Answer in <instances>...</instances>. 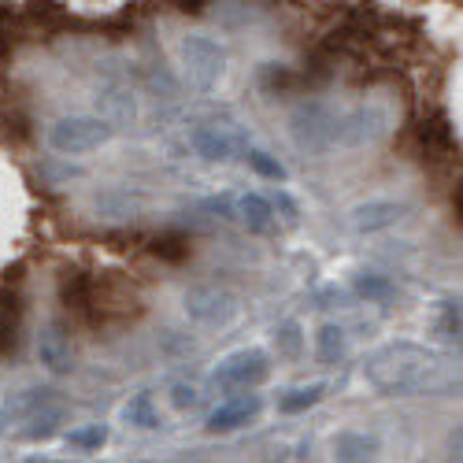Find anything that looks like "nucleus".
I'll return each instance as SVG.
<instances>
[{
    "instance_id": "f257e3e1",
    "label": "nucleus",
    "mask_w": 463,
    "mask_h": 463,
    "mask_svg": "<svg viewBox=\"0 0 463 463\" xmlns=\"http://www.w3.org/2000/svg\"><path fill=\"white\" fill-rule=\"evenodd\" d=\"M367 382L390 397H422V393H449L459 385V364L438 349L415 341H390L367 360Z\"/></svg>"
},
{
    "instance_id": "f03ea898",
    "label": "nucleus",
    "mask_w": 463,
    "mask_h": 463,
    "mask_svg": "<svg viewBox=\"0 0 463 463\" xmlns=\"http://www.w3.org/2000/svg\"><path fill=\"white\" fill-rule=\"evenodd\" d=\"M178 52H182V67H185L189 86L201 90V93H212L226 74V49L215 42V37L189 33V37H182Z\"/></svg>"
},
{
    "instance_id": "7ed1b4c3",
    "label": "nucleus",
    "mask_w": 463,
    "mask_h": 463,
    "mask_svg": "<svg viewBox=\"0 0 463 463\" xmlns=\"http://www.w3.org/2000/svg\"><path fill=\"white\" fill-rule=\"evenodd\" d=\"M111 127L97 115H67V119L52 123L49 130V145L60 152V156H86V152L100 148L111 141Z\"/></svg>"
},
{
    "instance_id": "20e7f679",
    "label": "nucleus",
    "mask_w": 463,
    "mask_h": 463,
    "mask_svg": "<svg viewBox=\"0 0 463 463\" xmlns=\"http://www.w3.org/2000/svg\"><path fill=\"white\" fill-rule=\"evenodd\" d=\"M334 127H337V115L323 100H304L289 115L293 145L304 152H326L334 145Z\"/></svg>"
},
{
    "instance_id": "39448f33",
    "label": "nucleus",
    "mask_w": 463,
    "mask_h": 463,
    "mask_svg": "<svg viewBox=\"0 0 463 463\" xmlns=\"http://www.w3.org/2000/svg\"><path fill=\"white\" fill-rule=\"evenodd\" d=\"M390 134V111L382 104H360L349 115H341L337 127H334V141L345 148H364L374 145Z\"/></svg>"
},
{
    "instance_id": "423d86ee",
    "label": "nucleus",
    "mask_w": 463,
    "mask_h": 463,
    "mask_svg": "<svg viewBox=\"0 0 463 463\" xmlns=\"http://www.w3.org/2000/svg\"><path fill=\"white\" fill-rule=\"evenodd\" d=\"M141 312V297L134 289V282L119 271H104L100 279H93V316H108V319H127Z\"/></svg>"
},
{
    "instance_id": "0eeeda50",
    "label": "nucleus",
    "mask_w": 463,
    "mask_h": 463,
    "mask_svg": "<svg viewBox=\"0 0 463 463\" xmlns=\"http://www.w3.org/2000/svg\"><path fill=\"white\" fill-rule=\"evenodd\" d=\"M271 374V364H267V353L260 349H241L234 356H226L215 371H212V382L222 385V390H256V385L267 382Z\"/></svg>"
},
{
    "instance_id": "6e6552de",
    "label": "nucleus",
    "mask_w": 463,
    "mask_h": 463,
    "mask_svg": "<svg viewBox=\"0 0 463 463\" xmlns=\"http://www.w3.org/2000/svg\"><path fill=\"white\" fill-rule=\"evenodd\" d=\"M234 312H238L234 297H230L226 289H219V286H193V289H185V316L204 323V326H222V323L234 319Z\"/></svg>"
},
{
    "instance_id": "1a4fd4ad",
    "label": "nucleus",
    "mask_w": 463,
    "mask_h": 463,
    "mask_svg": "<svg viewBox=\"0 0 463 463\" xmlns=\"http://www.w3.org/2000/svg\"><path fill=\"white\" fill-rule=\"evenodd\" d=\"M37 360H42L52 374H67L74 367V341L63 323H45L37 334Z\"/></svg>"
},
{
    "instance_id": "9d476101",
    "label": "nucleus",
    "mask_w": 463,
    "mask_h": 463,
    "mask_svg": "<svg viewBox=\"0 0 463 463\" xmlns=\"http://www.w3.org/2000/svg\"><path fill=\"white\" fill-rule=\"evenodd\" d=\"M260 408H263V401H260L256 393H241V397H234V401H222V404L208 415V430H212V434L241 430V427H249V422L260 415Z\"/></svg>"
},
{
    "instance_id": "9b49d317",
    "label": "nucleus",
    "mask_w": 463,
    "mask_h": 463,
    "mask_svg": "<svg viewBox=\"0 0 463 463\" xmlns=\"http://www.w3.org/2000/svg\"><path fill=\"white\" fill-rule=\"evenodd\" d=\"M353 230L360 234H378V230H390L404 219V204L401 201H364L353 208Z\"/></svg>"
},
{
    "instance_id": "f8f14e48",
    "label": "nucleus",
    "mask_w": 463,
    "mask_h": 463,
    "mask_svg": "<svg viewBox=\"0 0 463 463\" xmlns=\"http://www.w3.org/2000/svg\"><path fill=\"white\" fill-rule=\"evenodd\" d=\"M189 145L197 148V156H204V160H212V164H226V160L238 152V137L230 134L226 127H219V123L189 130Z\"/></svg>"
},
{
    "instance_id": "ddd939ff",
    "label": "nucleus",
    "mask_w": 463,
    "mask_h": 463,
    "mask_svg": "<svg viewBox=\"0 0 463 463\" xmlns=\"http://www.w3.org/2000/svg\"><path fill=\"white\" fill-rule=\"evenodd\" d=\"M382 445L367 430H341L334 438V463H378Z\"/></svg>"
},
{
    "instance_id": "4468645a",
    "label": "nucleus",
    "mask_w": 463,
    "mask_h": 463,
    "mask_svg": "<svg viewBox=\"0 0 463 463\" xmlns=\"http://www.w3.org/2000/svg\"><path fill=\"white\" fill-rule=\"evenodd\" d=\"M97 108H100L97 119H104L111 130L130 127V123H134V115H137V108H134V93H130L127 86H104V90L97 93Z\"/></svg>"
},
{
    "instance_id": "2eb2a0df",
    "label": "nucleus",
    "mask_w": 463,
    "mask_h": 463,
    "mask_svg": "<svg viewBox=\"0 0 463 463\" xmlns=\"http://www.w3.org/2000/svg\"><path fill=\"white\" fill-rule=\"evenodd\" d=\"M60 300L71 307L74 316L90 319L93 316V279L86 271H67L60 282Z\"/></svg>"
},
{
    "instance_id": "dca6fc26",
    "label": "nucleus",
    "mask_w": 463,
    "mask_h": 463,
    "mask_svg": "<svg viewBox=\"0 0 463 463\" xmlns=\"http://www.w3.org/2000/svg\"><path fill=\"white\" fill-rule=\"evenodd\" d=\"M97 212L108 219H130L141 212V197L123 185H108L104 193H97Z\"/></svg>"
},
{
    "instance_id": "f3484780",
    "label": "nucleus",
    "mask_w": 463,
    "mask_h": 463,
    "mask_svg": "<svg viewBox=\"0 0 463 463\" xmlns=\"http://www.w3.org/2000/svg\"><path fill=\"white\" fill-rule=\"evenodd\" d=\"M238 215L252 234H267V230L275 226V204L267 197H260V193H245V197L238 201Z\"/></svg>"
},
{
    "instance_id": "a211bd4d",
    "label": "nucleus",
    "mask_w": 463,
    "mask_h": 463,
    "mask_svg": "<svg viewBox=\"0 0 463 463\" xmlns=\"http://www.w3.org/2000/svg\"><path fill=\"white\" fill-rule=\"evenodd\" d=\"M419 141H422V152H427L430 160H441L452 152V127L445 115H434V119H427L419 127Z\"/></svg>"
},
{
    "instance_id": "6ab92c4d",
    "label": "nucleus",
    "mask_w": 463,
    "mask_h": 463,
    "mask_svg": "<svg viewBox=\"0 0 463 463\" xmlns=\"http://www.w3.org/2000/svg\"><path fill=\"white\" fill-rule=\"evenodd\" d=\"M345 353H349V337L337 323H323L319 334H316V356L319 364H341Z\"/></svg>"
},
{
    "instance_id": "aec40b11",
    "label": "nucleus",
    "mask_w": 463,
    "mask_h": 463,
    "mask_svg": "<svg viewBox=\"0 0 463 463\" xmlns=\"http://www.w3.org/2000/svg\"><path fill=\"white\" fill-rule=\"evenodd\" d=\"M123 415H127L130 427H137V430H156L160 427V415H156V404H152V393L130 397V404L123 408Z\"/></svg>"
},
{
    "instance_id": "412c9836",
    "label": "nucleus",
    "mask_w": 463,
    "mask_h": 463,
    "mask_svg": "<svg viewBox=\"0 0 463 463\" xmlns=\"http://www.w3.org/2000/svg\"><path fill=\"white\" fill-rule=\"evenodd\" d=\"M323 393H326V385H323V382L300 385V390H289V393L279 401V408H282L286 415H300V411H307V408H316V404L323 401Z\"/></svg>"
},
{
    "instance_id": "4be33fe9",
    "label": "nucleus",
    "mask_w": 463,
    "mask_h": 463,
    "mask_svg": "<svg viewBox=\"0 0 463 463\" xmlns=\"http://www.w3.org/2000/svg\"><path fill=\"white\" fill-rule=\"evenodd\" d=\"M19 330V304L15 297L0 293V353H12L15 349V334Z\"/></svg>"
},
{
    "instance_id": "5701e85b",
    "label": "nucleus",
    "mask_w": 463,
    "mask_h": 463,
    "mask_svg": "<svg viewBox=\"0 0 463 463\" xmlns=\"http://www.w3.org/2000/svg\"><path fill=\"white\" fill-rule=\"evenodd\" d=\"M356 293L364 297V300H378V304H385L393 293H397V286L385 279V275H378V271H364V275H356Z\"/></svg>"
},
{
    "instance_id": "b1692460",
    "label": "nucleus",
    "mask_w": 463,
    "mask_h": 463,
    "mask_svg": "<svg viewBox=\"0 0 463 463\" xmlns=\"http://www.w3.org/2000/svg\"><path fill=\"white\" fill-rule=\"evenodd\" d=\"M245 160H249V167H252L260 178H271V182H286V178H289L286 164H279L271 152H263V148H249V152H245Z\"/></svg>"
},
{
    "instance_id": "393cba45",
    "label": "nucleus",
    "mask_w": 463,
    "mask_h": 463,
    "mask_svg": "<svg viewBox=\"0 0 463 463\" xmlns=\"http://www.w3.org/2000/svg\"><path fill=\"white\" fill-rule=\"evenodd\" d=\"M275 345H279V353H282L286 360H297V356L304 353V334H300V323H293V319L279 323V330H275Z\"/></svg>"
},
{
    "instance_id": "a878e982",
    "label": "nucleus",
    "mask_w": 463,
    "mask_h": 463,
    "mask_svg": "<svg viewBox=\"0 0 463 463\" xmlns=\"http://www.w3.org/2000/svg\"><path fill=\"white\" fill-rule=\"evenodd\" d=\"M104 441H108V427H100V422L82 427V430H71V445H79V449H100Z\"/></svg>"
},
{
    "instance_id": "bb28decb",
    "label": "nucleus",
    "mask_w": 463,
    "mask_h": 463,
    "mask_svg": "<svg viewBox=\"0 0 463 463\" xmlns=\"http://www.w3.org/2000/svg\"><path fill=\"white\" fill-rule=\"evenodd\" d=\"M152 252L164 256V260H171V263H178V260L189 256V245H185V238H175V234H171V238H156Z\"/></svg>"
},
{
    "instance_id": "cd10ccee",
    "label": "nucleus",
    "mask_w": 463,
    "mask_h": 463,
    "mask_svg": "<svg viewBox=\"0 0 463 463\" xmlns=\"http://www.w3.org/2000/svg\"><path fill=\"white\" fill-rule=\"evenodd\" d=\"M171 404H175L178 411H185V408H197V404H201L197 385H185V382H178L175 390H171Z\"/></svg>"
},
{
    "instance_id": "c85d7f7f",
    "label": "nucleus",
    "mask_w": 463,
    "mask_h": 463,
    "mask_svg": "<svg viewBox=\"0 0 463 463\" xmlns=\"http://www.w3.org/2000/svg\"><path fill=\"white\" fill-rule=\"evenodd\" d=\"M33 422H37V427H30L26 438H52L56 434V422H60V411L56 408L52 411H42V415H33Z\"/></svg>"
},
{
    "instance_id": "c756f323",
    "label": "nucleus",
    "mask_w": 463,
    "mask_h": 463,
    "mask_svg": "<svg viewBox=\"0 0 463 463\" xmlns=\"http://www.w3.org/2000/svg\"><path fill=\"white\" fill-rule=\"evenodd\" d=\"M441 330H445V337L449 341H459V304H445L441 307Z\"/></svg>"
},
{
    "instance_id": "7c9ffc66",
    "label": "nucleus",
    "mask_w": 463,
    "mask_h": 463,
    "mask_svg": "<svg viewBox=\"0 0 463 463\" xmlns=\"http://www.w3.org/2000/svg\"><path fill=\"white\" fill-rule=\"evenodd\" d=\"M279 204H282V215H286V222H289V226H297V204L286 197V193H279Z\"/></svg>"
},
{
    "instance_id": "2f4dec72",
    "label": "nucleus",
    "mask_w": 463,
    "mask_h": 463,
    "mask_svg": "<svg viewBox=\"0 0 463 463\" xmlns=\"http://www.w3.org/2000/svg\"><path fill=\"white\" fill-rule=\"evenodd\" d=\"M33 463H37V459H33Z\"/></svg>"
}]
</instances>
